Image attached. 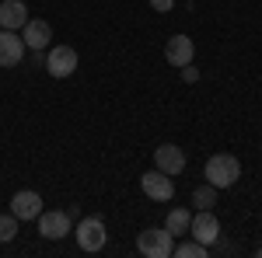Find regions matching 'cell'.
Segmentation results:
<instances>
[{
    "instance_id": "1",
    "label": "cell",
    "mask_w": 262,
    "mask_h": 258,
    "mask_svg": "<svg viewBox=\"0 0 262 258\" xmlns=\"http://www.w3.org/2000/svg\"><path fill=\"white\" fill-rule=\"evenodd\" d=\"M206 181L213 185V189H231L234 181L242 178V164L238 157H231V154H213V157L206 160Z\"/></svg>"
},
{
    "instance_id": "2",
    "label": "cell",
    "mask_w": 262,
    "mask_h": 258,
    "mask_svg": "<svg viewBox=\"0 0 262 258\" xmlns=\"http://www.w3.org/2000/svg\"><path fill=\"white\" fill-rule=\"evenodd\" d=\"M137 251L147 258H168L175 251V238L164 227H150V230H143L140 238H137Z\"/></svg>"
},
{
    "instance_id": "3",
    "label": "cell",
    "mask_w": 262,
    "mask_h": 258,
    "mask_svg": "<svg viewBox=\"0 0 262 258\" xmlns=\"http://www.w3.org/2000/svg\"><path fill=\"white\" fill-rule=\"evenodd\" d=\"M77 70V49H70V45H56V49H49V56H46V74L49 77H70Z\"/></svg>"
},
{
    "instance_id": "4",
    "label": "cell",
    "mask_w": 262,
    "mask_h": 258,
    "mask_svg": "<svg viewBox=\"0 0 262 258\" xmlns=\"http://www.w3.org/2000/svg\"><path fill=\"white\" fill-rule=\"evenodd\" d=\"M140 189L147 199H154V202H168V199L175 196V181H171V175H164V171H147V175H140Z\"/></svg>"
},
{
    "instance_id": "5",
    "label": "cell",
    "mask_w": 262,
    "mask_h": 258,
    "mask_svg": "<svg viewBox=\"0 0 262 258\" xmlns=\"http://www.w3.org/2000/svg\"><path fill=\"white\" fill-rule=\"evenodd\" d=\"M105 241H108V234H105V223L98 217H84L77 223V244H81V251H101Z\"/></svg>"
},
{
    "instance_id": "6",
    "label": "cell",
    "mask_w": 262,
    "mask_h": 258,
    "mask_svg": "<svg viewBox=\"0 0 262 258\" xmlns=\"http://www.w3.org/2000/svg\"><path fill=\"white\" fill-rule=\"evenodd\" d=\"M39 234L46 241H63L70 234V213H63V209H42L39 213Z\"/></svg>"
},
{
    "instance_id": "7",
    "label": "cell",
    "mask_w": 262,
    "mask_h": 258,
    "mask_svg": "<svg viewBox=\"0 0 262 258\" xmlns=\"http://www.w3.org/2000/svg\"><path fill=\"white\" fill-rule=\"evenodd\" d=\"M189 234L200 241V244H217V238H221V220L213 217L210 209H200L196 217H192V223H189Z\"/></svg>"
},
{
    "instance_id": "8",
    "label": "cell",
    "mask_w": 262,
    "mask_h": 258,
    "mask_svg": "<svg viewBox=\"0 0 262 258\" xmlns=\"http://www.w3.org/2000/svg\"><path fill=\"white\" fill-rule=\"evenodd\" d=\"M21 32H25V35H21V39H25V49H49V42H53V25H49V21H42V18H28V25H25V28H21Z\"/></svg>"
},
{
    "instance_id": "9",
    "label": "cell",
    "mask_w": 262,
    "mask_h": 258,
    "mask_svg": "<svg viewBox=\"0 0 262 258\" xmlns=\"http://www.w3.org/2000/svg\"><path fill=\"white\" fill-rule=\"evenodd\" d=\"M164 60L171 63V66H189V63L196 60V45L189 35H171L168 45H164Z\"/></svg>"
},
{
    "instance_id": "10",
    "label": "cell",
    "mask_w": 262,
    "mask_h": 258,
    "mask_svg": "<svg viewBox=\"0 0 262 258\" xmlns=\"http://www.w3.org/2000/svg\"><path fill=\"white\" fill-rule=\"evenodd\" d=\"M21 56H25V39L0 28V66H18Z\"/></svg>"
},
{
    "instance_id": "11",
    "label": "cell",
    "mask_w": 262,
    "mask_h": 258,
    "mask_svg": "<svg viewBox=\"0 0 262 258\" xmlns=\"http://www.w3.org/2000/svg\"><path fill=\"white\" fill-rule=\"evenodd\" d=\"M154 164H158V171H164V175H179L182 168H185V154H182L175 143H161L154 150Z\"/></svg>"
},
{
    "instance_id": "12",
    "label": "cell",
    "mask_w": 262,
    "mask_h": 258,
    "mask_svg": "<svg viewBox=\"0 0 262 258\" xmlns=\"http://www.w3.org/2000/svg\"><path fill=\"white\" fill-rule=\"evenodd\" d=\"M25 25H28V7H25L21 0H4V4H0V28L18 32Z\"/></svg>"
},
{
    "instance_id": "13",
    "label": "cell",
    "mask_w": 262,
    "mask_h": 258,
    "mask_svg": "<svg viewBox=\"0 0 262 258\" xmlns=\"http://www.w3.org/2000/svg\"><path fill=\"white\" fill-rule=\"evenodd\" d=\"M11 213L18 220H39L42 213V196L39 192H18L11 199Z\"/></svg>"
},
{
    "instance_id": "14",
    "label": "cell",
    "mask_w": 262,
    "mask_h": 258,
    "mask_svg": "<svg viewBox=\"0 0 262 258\" xmlns=\"http://www.w3.org/2000/svg\"><path fill=\"white\" fill-rule=\"evenodd\" d=\"M189 223H192V213L182 209V206H175V209L168 213V220H164V230H168L171 238H179V234H189Z\"/></svg>"
},
{
    "instance_id": "15",
    "label": "cell",
    "mask_w": 262,
    "mask_h": 258,
    "mask_svg": "<svg viewBox=\"0 0 262 258\" xmlns=\"http://www.w3.org/2000/svg\"><path fill=\"white\" fill-rule=\"evenodd\" d=\"M171 255H179V258H206V255H210V248L192 238V241H185V244H175Z\"/></svg>"
},
{
    "instance_id": "16",
    "label": "cell",
    "mask_w": 262,
    "mask_h": 258,
    "mask_svg": "<svg viewBox=\"0 0 262 258\" xmlns=\"http://www.w3.org/2000/svg\"><path fill=\"white\" fill-rule=\"evenodd\" d=\"M192 206H200V209H210V206H217V189L206 181V185H200L196 192H192Z\"/></svg>"
},
{
    "instance_id": "17",
    "label": "cell",
    "mask_w": 262,
    "mask_h": 258,
    "mask_svg": "<svg viewBox=\"0 0 262 258\" xmlns=\"http://www.w3.org/2000/svg\"><path fill=\"white\" fill-rule=\"evenodd\" d=\"M14 234H18V217H14V213H4V217H0V244L14 241Z\"/></svg>"
},
{
    "instance_id": "18",
    "label": "cell",
    "mask_w": 262,
    "mask_h": 258,
    "mask_svg": "<svg viewBox=\"0 0 262 258\" xmlns=\"http://www.w3.org/2000/svg\"><path fill=\"white\" fill-rule=\"evenodd\" d=\"M150 7H154V11H161V14H168V11L175 7V0H150Z\"/></svg>"
},
{
    "instance_id": "19",
    "label": "cell",
    "mask_w": 262,
    "mask_h": 258,
    "mask_svg": "<svg viewBox=\"0 0 262 258\" xmlns=\"http://www.w3.org/2000/svg\"><path fill=\"white\" fill-rule=\"evenodd\" d=\"M182 77H185L189 84H192V80H200V70H196V66L189 63V66H182Z\"/></svg>"
},
{
    "instance_id": "20",
    "label": "cell",
    "mask_w": 262,
    "mask_h": 258,
    "mask_svg": "<svg viewBox=\"0 0 262 258\" xmlns=\"http://www.w3.org/2000/svg\"><path fill=\"white\" fill-rule=\"evenodd\" d=\"M255 255H259V258H262V248H259V251H255Z\"/></svg>"
}]
</instances>
